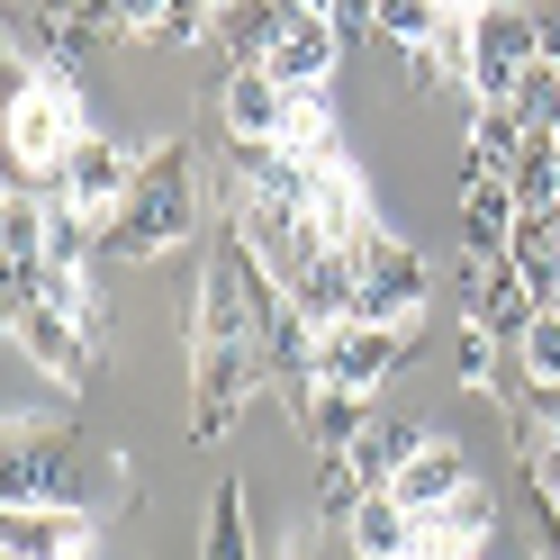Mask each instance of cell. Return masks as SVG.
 Returning a JSON list of instances; mask_svg holds the SVG:
<instances>
[{
  "label": "cell",
  "mask_w": 560,
  "mask_h": 560,
  "mask_svg": "<svg viewBox=\"0 0 560 560\" xmlns=\"http://www.w3.org/2000/svg\"><path fill=\"white\" fill-rule=\"evenodd\" d=\"M425 443H434V434L416 425V416H371V434L343 452V470L362 479V498H389V488H398V470H407Z\"/></svg>",
  "instance_id": "52a82bcc"
},
{
  "label": "cell",
  "mask_w": 560,
  "mask_h": 560,
  "mask_svg": "<svg viewBox=\"0 0 560 560\" xmlns=\"http://www.w3.org/2000/svg\"><path fill=\"white\" fill-rule=\"evenodd\" d=\"M307 218H317V235L326 244H362L380 218H371V199H362V182H353V163H326L317 172V190H307Z\"/></svg>",
  "instance_id": "9a60e30c"
},
{
  "label": "cell",
  "mask_w": 560,
  "mask_h": 560,
  "mask_svg": "<svg viewBox=\"0 0 560 560\" xmlns=\"http://www.w3.org/2000/svg\"><path fill=\"white\" fill-rule=\"evenodd\" d=\"M462 488H470L462 452H452V443H425V452H416V462L398 470V488H389V498H398L407 515H443L452 498H462Z\"/></svg>",
  "instance_id": "2e32d148"
},
{
  "label": "cell",
  "mask_w": 560,
  "mask_h": 560,
  "mask_svg": "<svg viewBox=\"0 0 560 560\" xmlns=\"http://www.w3.org/2000/svg\"><path fill=\"white\" fill-rule=\"evenodd\" d=\"M343 534H353V560H407L416 551V515L398 498H362V515L343 524Z\"/></svg>",
  "instance_id": "d6986e66"
},
{
  "label": "cell",
  "mask_w": 560,
  "mask_h": 560,
  "mask_svg": "<svg viewBox=\"0 0 560 560\" xmlns=\"http://www.w3.org/2000/svg\"><path fill=\"white\" fill-rule=\"evenodd\" d=\"M443 27H452L443 0H380V37H389V46H416V55H425Z\"/></svg>",
  "instance_id": "44dd1931"
},
{
  "label": "cell",
  "mask_w": 560,
  "mask_h": 560,
  "mask_svg": "<svg viewBox=\"0 0 560 560\" xmlns=\"http://www.w3.org/2000/svg\"><path fill=\"white\" fill-rule=\"evenodd\" d=\"M470 46H479V73H534V10H515V0H488L470 10ZM470 73V82H479Z\"/></svg>",
  "instance_id": "8fae6325"
},
{
  "label": "cell",
  "mask_w": 560,
  "mask_h": 560,
  "mask_svg": "<svg viewBox=\"0 0 560 560\" xmlns=\"http://www.w3.org/2000/svg\"><path fill=\"white\" fill-rule=\"evenodd\" d=\"M515 218H524V199H515L506 182H462V235H470V262H506Z\"/></svg>",
  "instance_id": "5bb4252c"
},
{
  "label": "cell",
  "mask_w": 560,
  "mask_h": 560,
  "mask_svg": "<svg viewBox=\"0 0 560 560\" xmlns=\"http://www.w3.org/2000/svg\"><path fill=\"white\" fill-rule=\"evenodd\" d=\"M470 317H479V335L498 343V353H515V343L534 335V317H542V307H534V290L515 280V262H488V271H479V299H470Z\"/></svg>",
  "instance_id": "7c38bea8"
},
{
  "label": "cell",
  "mask_w": 560,
  "mask_h": 560,
  "mask_svg": "<svg viewBox=\"0 0 560 560\" xmlns=\"http://www.w3.org/2000/svg\"><path fill=\"white\" fill-rule=\"evenodd\" d=\"M82 136H91V127L73 118V91H63V82H37V73H19V63H10V163H19V172H55Z\"/></svg>",
  "instance_id": "7a4b0ae2"
},
{
  "label": "cell",
  "mask_w": 560,
  "mask_h": 560,
  "mask_svg": "<svg viewBox=\"0 0 560 560\" xmlns=\"http://www.w3.org/2000/svg\"><path fill=\"white\" fill-rule=\"evenodd\" d=\"M218 109H226V136H235V145H280V136H290V109H299V100L280 91L271 73L235 63V73H226V91H218Z\"/></svg>",
  "instance_id": "8992f818"
},
{
  "label": "cell",
  "mask_w": 560,
  "mask_h": 560,
  "mask_svg": "<svg viewBox=\"0 0 560 560\" xmlns=\"http://www.w3.org/2000/svg\"><path fill=\"white\" fill-rule=\"evenodd\" d=\"M127 190H136V163H127V154L109 145V136H82V145L63 154V199H73L91 226H118Z\"/></svg>",
  "instance_id": "5b68a950"
},
{
  "label": "cell",
  "mask_w": 560,
  "mask_h": 560,
  "mask_svg": "<svg viewBox=\"0 0 560 560\" xmlns=\"http://www.w3.org/2000/svg\"><path fill=\"white\" fill-rule=\"evenodd\" d=\"M290 10L299 0H235V10H218V27H226V46H235V63H271V46L290 37Z\"/></svg>",
  "instance_id": "ac0fdd59"
},
{
  "label": "cell",
  "mask_w": 560,
  "mask_h": 560,
  "mask_svg": "<svg viewBox=\"0 0 560 560\" xmlns=\"http://www.w3.org/2000/svg\"><path fill=\"white\" fill-rule=\"evenodd\" d=\"M515 362H524V380H551V389H560V307L534 317V335L515 343Z\"/></svg>",
  "instance_id": "603a6c76"
},
{
  "label": "cell",
  "mask_w": 560,
  "mask_h": 560,
  "mask_svg": "<svg viewBox=\"0 0 560 560\" xmlns=\"http://www.w3.org/2000/svg\"><path fill=\"white\" fill-rule=\"evenodd\" d=\"M254 380H262L254 343H199V434H226V416Z\"/></svg>",
  "instance_id": "9c48e42d"
},
{
  "label": "cell",
  "mask_w": 560,
  "mask_h": 560,
  "mask_svg": "<svg viewBox=\"0 0 560 560\" xmlns=\"http://www.w3.org/2000/svg\"><path fill=\"white\" fill-rule=\"evenodd\" d=\"M82 488L63 470V443L55 434H10V506H73Z\"/></svg>",
  "instance_id": "30bf717a"
},
{
  "label": "cell",
  "mask_w": 560,
  "mask_h": 560,
  "mask_svg": "<svg viewBox=\"0 0 560 560\" xmlns=\"http://www.w3.org/2000/svg\"><path fill=\"white\" fill-rule=\"evenodd\" d=\"M280 145H290L307 172L343 163V136H335V109H326V100H299V109H290V136H280Z\"/></svg>",
  "instance_id": "ffe728a7"
},
{
  "label": "cell",
  "mask_w": 560,
  "mask_h": 560,
  "mask_svg": "<svg viewBox=\"0 0 560 560\" xmlns=\"http://www.w3.org/2000/svg\"><path fill=\"white\" fill-rule=\"evenodd\" d=\"M10 343L27 362H46L55 380H73V389L91 380V335L73 317H55V307H10Z\"/></svg>",
  "instance_id": "ba28073f"
},
{
  "label": "cell",
  "mask_w": 560,
  "mask_h": 560,
  "mask_svg": "<svg viewBox=\"0 0 560 560\" xmlns=\"http://www.w3.org/2000/svg\"><path fill=\"white\" fill-rule=\"evenodd\" d=\"M208 560H254V551H244V488L235 479L208 498Z\"/></svg>",
  "instance_id": "7402d4cb"
},
{
  "label": "cell",
  "mask_w": 560,
  "mask_h": 560,
  "mask_svg": "<svg viewBox=\"0 0 560 560\" xmlns=\"http://www.w3.org/2000/svg\"><path fill=\"white\" fill-rule=\"evenodd\" d=\"M0 551L10 560H73L82 551V506H10L0 515Z\"/></svg>",
  "instance_id": "4fadbf2b"
},
{
  "label": "cell",
  "mask_w": 560,
  "mask_h": 560,
  "mask_svg": "<svg viewBox=\"0 0 560 560\" xmlns=\"http://www.w3.org/2000/svg\"><path fill=\"white\" fill-rule=\"evenodd\" d=\"M335 55H343L335 10H307V0H299V10H290V37L271 46V63H262V73L290 91V100H317V91H326V73H335Z\"/></svg>",
  "instance_id": "277c9868"
},
{
  "label": "cell",
  "mask_w": 560,
  "mask_h": 560,
  "mask_svg": "<svg viewBox=\"0 0 560 560\" xmlns=\"http://www.w3.org/2000/svg\"><path fill=\"white\" fill-rule=\"evenodd\" d=\"M407 343H416V326H407V335H398V326H335V335H317V389L371 398L380 380L407 362Z\"/></svg>",
  "instance_id": "3957f363"
},
{
  "label": "cell",
  "mask_w": 560,
  "mask_h": 560,
  "mask_svg": "<svg viewBox=\"0 0 560 560\" xmlns=\"http://www.w3.org/2000/svg\"><path fill=\"white\" fill-rule=\"evenodd\" d=\"M182 235H190V145L172 136V145L136 154V190H127L118 226H109V254L145 262V254H163V244H182Z\"/></svg>",
  "instance_id": "6da1fadb"
},
{
  "label": "cell",
  "mask_w": 560,
  "mask_h": 560,
  "mask_svg": "<svg viewBox=\"0 0 560 560\" xmlns=\"http://www.w3.org/2000/svg\"><path fill=\"white\" fill-rule=\"evenodd\" d=\"M371 416H380V407H371V398H353V389H307V398H299V425L317 434L326 462H343V452L371 434Z\"/></svg>",
  "instance_id": "e0dca14e"
}]
</instances>
